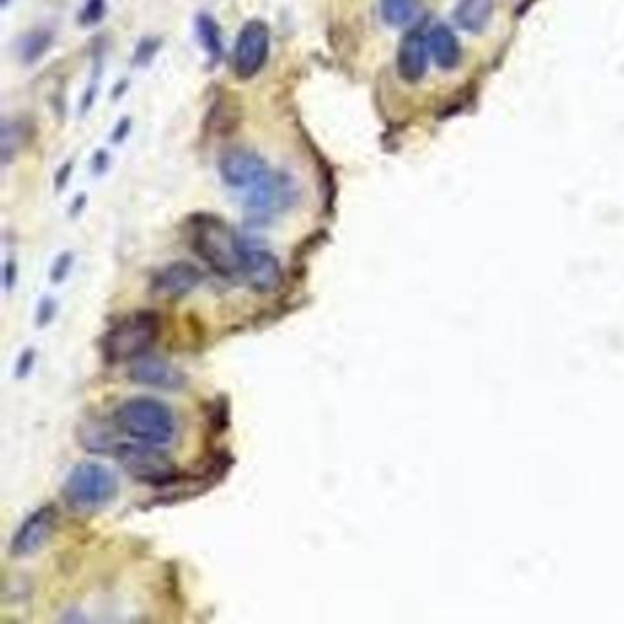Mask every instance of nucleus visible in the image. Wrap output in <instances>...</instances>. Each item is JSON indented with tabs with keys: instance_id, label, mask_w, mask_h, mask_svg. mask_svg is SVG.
<instances>
[{
	"instance_id": "nucleus-1",
	"label": "nucleus",
	"mask_w": 624,
	"mask_h": 624,
	"mask_svg": "<svg viewBox=\"0 0 624 624\" xmlns=\"http://www.w3.org/2000/svg\"><path fill=\"white\" fill-rule=\"evenodd\" d=\"M189 248L222 277L240 275L242 237L227 226L226 220L209 213H198L187 222Z\"/></svg>"
},
{
	"instance_id": "nucleus-2",
	"label": "nucleus",
	"mask_w": 624,
	"mask_h": 624,
	"mask_svg": "<svg viewBox=\"0 0 624 624\" xmlns=\"http://www.w3.org/2000/svg\"><path fill=\"white\" fill-rule=\"evenodd\" d=\"M112 418L119 431L125 432L132 440L158 447L173 443L178 432L173 410L163 401L147 396L125 399L114 410Z\"/></svg>"
},
{
	"instance_id": "nucleus-3",
	"label": "nucleus",
	"mask_w": 624,
	"mask_h": 624,
	"mask_svg": "<svg viewBox=\"0 0 624 624\" xmlns=\"http://www.w3.org/2000/svg\"><path fill=\"white\" fill-rule=\"evenodd\" d=\"M160 317L154 312L130 313L119 319L101 341L108 363H127L145 356L160 337Z\"/></svg>"
},
{
	"instance_id": "nucleus-4",
	"label": "nucleus",
	"mask_w": 624,
	"mask_h": 624,
	"mask_svg": "<svg viewBox=\"0 0 624 624\" xmlns=\"http://www.w3.org/2000/svg\"><path fill=\"white\" fill-rule=\"evenodd\" d=\"M118 493L116 476L99 463H81L68 474L63 485L66 502L81 511L108 506Z\"/></svg>"
},
{
	"instance_id": "nucleus-5",
	"label": "nucleus",
	"mask_w": 624,
	"mask_h": 624,
	"mask_svg": "<svg viewBox=\"0 0 624 624\" xmlns=\"http://www.w3.org/2000/svg\"><path fill=\"white\" fill-rule=\"evenodd\" d=\"M116 460L130 478L141 484H173L178 476V467L169 454L151 443H121L116 447Z\"/></svg>"
},
{
	"instance_id": "nucleus-6",
	"label": "nucleus",
	"mask_w": 624,
	"mask_h": 624,
	"mask_svg": "<svg viewBox=\"0 0 624 624\" xmlns=\"http://www.w3.org/2000/svg\"><path fill=\"white\" fill-rule=\"evenodd\" d=\"M297 187L286 173H271L246 191V211L255 220H268L297 200Z\"/></svg>"
},
{
	"instance_id": "nucleus-7",
	"label": "nucleus",
	"mask_w": 624,
	"mask_h": 624,
	"mask_svg": "<svg viewBox=\"0 0 624 624\" xmlns=\"http://www.w3.org/2000/svg\"><path fill=\"white\" fill-rule=\"evenodd\" d=\"M271 48L269 26L260 19L246 22L238 33L233 55V72L240 81H249L266 65Z\"/></svg>"
},
{
	"instance_id": "nucleus-8",
	"label": "nucleus",
	"mask_w": 624,
	"mask_h": 624,
	"mask_svg": "<svg viewBox=\"0 0 624 624\" xmlns=\"http://www.w3.org/2000/svg\"><path fill=\"white\" fill-rule=\"evenodd\" d=\"M240 275L259 293H271L282 282L279 259L269 249L260 248L248 238H242L240 246Z\"/></svg>"
},
{
	"instance_id": "nucleus-9",
	"label": "nucleus",
	"mask_w": 624,
	"mask_h": 624,
	"mask_svg": "<svg viewBox=\"0 0 624 624\" xmlns=\"http://www.w3.org/2000/svg\"><path fill=\"white\" fill-rule=\"evenodd\" d=\"M218 173L229 187L248 191L262 182L271 173V169L257 152L249 149H231L220 156Z\"/></svg>"
},
{
	"instance_id": "nucleus-10",
	"label": "nucleus",
	"mask_w": 624,
	"mask_h": 624,
	"mask_svg": "<svg viewBox=\"0 0 624 624\" xmlns=\"http://www.w3.org/2000/svg\"><path fill=\"white\" fill-rule=\"evenodd\" d=\"M55 524H57V511L54 506H43L33 511L11 538V555L30 557L33 553H37L52 537Z\"/></svg>"
},
{
	"instance_id": "nucleus-11",
	"label": "nucleus",
	"mask_w": 624,
	"mask_h": 624,
	"mask_svg": "<svg viewBox=\"0 0 624 624\" xmlns=\"http://www.w3.org/2000/svg\"><path fill=\"white\" fill-rule=\"evenodd\" d=\"M429 41L427 35L420 28H414L403 35L399 41L398 55H396V68L398 76L409 83L416 85L429 70Z\"/></svg>"
},
{
	"instance_id": "nucleus-12",
	"label": "nucleus",
	"mask_w": 624,
	"mask_h": 624,
	"mask_svg": "<svg viewBox=\"0 0 624 624\" xmlns=\"http://www.w3.org/2000/svg\"><path fill=\"white\" fill-rule=\"evenodd\" d=\"M129 379L141 387L158 388V390H178L185 385V374L165 359L152 356H141L132 361L129 368Z\"/></svg>"
},
{
	"instance_id": "nucleus-13",
	"label": "nucleus",
	"mask_w": 624,
	"mask_h": 624,
	"mask_svg": "<svg viewBox=\"0 0 624 624\" xmlns=\"http://www.w3.org/2000/svg\"><path fill=\"white\" fill-rule=\"evenodd\" d=\"M200 269L189 262H173L152 280V291L162 299H180L200 284Z\"/></svg>"
},
{
	"instance_id": "nucleus-14",
	"label": "nucleus",
	"mask_w": 624,
	"mask_h": 624,
	"mask_svg": "<svg viewBox=\"0 0 624 624\" xmlns=\"http://www.w3.org/2000/svg\"><path fill=\"white\" fill-rule=\"evenodd\" d=\"M434 63L442 70H454L462 61V46L449 26L438 24L427 35Z\"/></svg>"
},
{
	"instance_id": "nucleus-15",
	"label": "nucleus",
	"mask_w": 624,
	"mask_h": 624,
	"mask_svg": "<svg viewBox=\"0 0 624 624\" xmlns=\"http://www.w3.org/2000/svg\"><path fill=\"white\" fill-rule=\"evenodd\" d=\"M493 10L495 0H460L454 10V19L463 30L478 33L491 21Z\"/></svg>"
},
{
	"instance_id": "nucleus-16",
	"label": "nucleus",
	"mask_w": 624,
	"mask_h": 624,
	"mask_svg": "<svg viewBox=\"0 0 624 624\" xmlns=\"http://www.w3.org/2000/svg\"><path fill=\"white\" fill-rule=\"evenodd\" d=\"M196 32L200 44L204 46L205 52L209 54L211 59H222L224 55V41H222V28L218 26L213 15L209 13H200L196 17Z\"/></svg>"
},
{
	"instance_id": "nucleus-17",
	"label": "nucleus",
	"mask_w": 624,
	"mask_h": 624,
	"mask_svg": "<svg viewBox=\"0 0 624 624\" xmlns=\"http://www.w3.org/2000/svg\"><path fill=\"white\" fill-rule=\"evenodd\" d=\"M54 43V33L46 28H39L26 33L21 41V59L26 65H33L43 57Z\"/></svg>"
},
{
	"instance_id": "nucleus-18",
	"label": "nucleus",
	"mask_w": 624,
	"mask_h": 624,
	"mask_svg": "<svg viewBox=\"0 0 624 624\" xmlns=\"http://www.w3.org/2000/svg\"><path fill=\"white\" fill-rule=\"evenodd\" d=\"M416 0H381L383 19L390 26H407L416 17Z\"/></svg>"
},
{
	"instance_id": "nucleus-19",
	"label": "nucleus",
	"mask_w": 624,
	"mask_h": 624,
	"mask_svg": "<svg viewBox=\"0 0 624 624\" xmlns=\"http://www.w3.org/2000/svg\"><path fill=\"white\" fill-rule=\"evenodd\" d=\"M79 440L87 447V451L107 452L108 449H112L110 434H108L107 429H101L99 425L85 423L79 429Z\"/></svg>"
},
{
	"instance_id": "nucleus-20",
	"label": "nucleus",
	"mask_w": 624,
	"mask_h": 624,
	"mask_svg": "<svg viewBox=\"0 0 624 624\" xmlns=\"http://www.w3.org/2000/svg\"><path fill=\"white\" fill-rule=\"evenodd\" d=\"M107 13V0H87L83 10L79 13V22L83 26H94L97 22L103 21Z\"/></svg>"
},
{
	"instance_id": "nucleus-21",
	"label": "nucleus",
	"mask_w": 624,
	"mask_h": 624,
	"mask_svg": "<svg viewBox=\"0 0 624 624\" xmlns=\"http://www.w3.org/2000/svg\"><path fill=\"white\" fill-rule=\"evenodd\" d=\"M158 48H160V41L158 39H152V37H147V39H143L140 44H138V48H136V54H134V63L138 66H147L151 63L152 59H154V55L158 52Z\"/></svg>"
},
{
	"instance_id": "nucleus-22",
	"label": "nucleus",
	"mask_w": 624,
	"mask_h": 624,
	"mask_svg": "<svg viewBox=\"0 0 624 624\" xmlns=\"http://www.w3.org/2000/svg\"><path fill=\"white\" fill-rule=\"evenodd\" d=\"M70 264H72L70 255H63V257H59L57 262H55L54 271H52V280L57 282V280L65 279V275L68 273V269H70Z\"/></svg>"
},
{
	"instance_id": "nucleus-23",
	"label": "nucleus",
	"mask_w": 624,
	"mask_h": 624,
	"mask_svg": "<svg viewBox=\"0 0 624 624\" xmlns=\"http://www.w3.org/2000/svg\"><path fill=\"white\" fill-rule=\"evenodd\" d=\"M130 132V119L123 118L119 121L118 125H116V129L112 132V141L114 143H121V141L125 140L127 136H129Z\"/></svg>"
},
{
	"instance_id": "nucleus-24",
	"label": "nucleus",
	"mask_w": 624,
	"mask_h": 624,
	"mask_svg": "<svg viewBox=\"0 0 624 624\" xmlns=\"http://www.w3.org/2000/svg\"><path fill=\"white\" fill-rule=\"evenodd\" d=\"M108 162H110V158H108V152H96V156H94V160H92V169H94V173H105V171H107L108 169Z\"/></svg>"
},
{
	"instance_id": "nucleus-25",
	"label": "nucleus",
	"mask_w": 624,
	"mask_h": 624,
	"mask_svg": "<svg viewBox=\"0 0 624 624\" xmlns=\"http://www.w3.org/2000/svg\"><path fill=\"white\" fill-rule=\"evenodd\" d=\"M54 302L52 301H43L41 304V310H39V324L43 326L44 315H46V321H50L52 319V315H54Z\"/></svg>"
},
{
	"instance_id": "nucleus-26",
	"label": "nucleus",
	"mask_w": 624,
	"mask_h": 624,
	"mask_svg": "<svg viewBox=\"0 0 624 624\" xmlns=\"http://www.w3.org/2000/svg\"><path fill=\"white\" fill-rule=\"evenodd\" d=\"M70 173H72V163L68 162L66 163L65 167H63V169H61V171H59V173H57V187H59V189H63V187H65L66 182H68V176H70Z\"/></svg>"
},
{
	"instance_id": "nucleus-27",
	"label": "nucleus",
	"mask_w": 624,
	"mask_h": 624,
	"mask_svg": "<svg viewBox=\"0 0 624 624\" xmlns=\"http://www.w3.org/2000/svg\"><path fill=\"white\" fill-rule=\"evenodd\" d=\"M6 286L10 288L13 286V262H8V266H6Z\"/></svg>"
},
{
	"instance_id": "nucleus-28",
	"label": "nucleus",
	"mask_w": 624,
	"mask_h": 624,
	"mask_svg": "<svg viewBox=\"0 0 624 624\" xmlns=\"http://www.w3.org/2000/svg\"><path fill=\"white\" fill-rule=\"evenodd\" d=\"M8 2H10V0H2V4H4V6H8Z\"/></svg>"
}]
</instances>
